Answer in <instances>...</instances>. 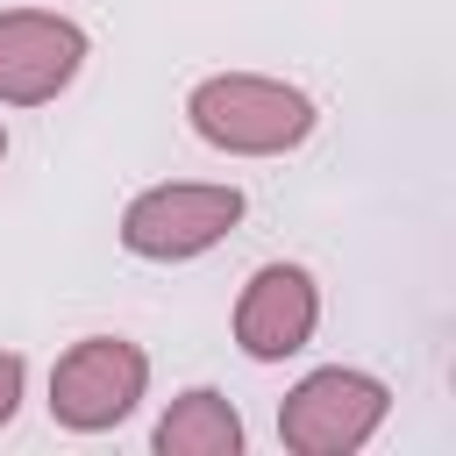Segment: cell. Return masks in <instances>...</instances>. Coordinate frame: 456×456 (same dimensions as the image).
<instances>
[{"mask_svg":"<svg viewBox=\"0 0 456 456\" xmlns=\"http://www.w3.org/2000/svg\"><path fill=\"white\" fill-rule=\"evenodd\" d=\"M185 121L221 157H285L314 135L321 107H314V93H299L292 78H271V71H207L185 93Z\"/></svg>","mask_w":456,"mask_h":456,"instance_id":"obj_1","label":"cell"},{"mask_svg":"<svg viewBox=\"0 0 456 456\" xmlns=\"http://www.w3.org/2000/svg\"><path fill=\"white\" fill-rule=\"evenodd\" d=\"M249 200L228 178H164L121 207V249L142 264H192L242 228Z\"/></svg>","mask_w":456,"mask_h":456,"instance_id":"obj_2","label":"cell"},{"mask_svg":"<svg viewBox=\"0 0 456 456\" xmlns=\"http://www.w3.org/2000/svg\"><path fill=\"white\" fill-rule=\"evenodd\" d=\"M392 413L385 378L356 363H321L278 399V442L292 456H356Z\"/></svg>","mask_w":456,"mask_h":456,"instance_id":"obj_3","label":"cell"},{"mask_svg":"<svg viewBox=\"0 0 456 456\" xmlns=\"http://www.w3.org/2000/svg\"><path fill=\"white\" fill-rule=\"evenodd\" d=\"M150 399V356L128 335H78L50 363V420L71 435H107Z\"/></svg>","mask_w":456,"mask_h":456,"instance_id":"obj_4","label":"cell"},{"mask_svg":"<svg viewBox=\"0 0 456 456\" xmlns=\"http://www.w3.org/2000/svg\"><path fill=\"white\" fill-rule=\"evenodd\" d=\"M86 28L50 7H0V107H50L86 71Z\"/></svg>","mask_w":456,"mask_h":456,"instance_id":"obj_5","label":"cell"},{"mask_svg":"<svg viewBox=\"0 0 456 456\" xmlns=\"http://www.w3.org/2000/svg\"><path fill=\"white\" fill-rule=\"evenodd\" d=\"M321 328V285L306 264H256L235 292V349L249 363H285Z\"/></svg>","mask_w":456,"mask_h":456,"instance_id":"obj_6","label":"cell"},{"mask_svg":"<svg viewBox=\"0 0 456 456\" xmlns=\"http://www.w3.org/2000/svg\"><path fill=\"white\" fill-rule=\"evenodd\" d=\"M157 456H242V413H235V399L228 392H214V385H192V392H178L171 406H164V420H157Z\"/></svg>","mask_w":456,"mask_h":456,"instance_id":"obj_7","label":"cell"},{"mask_svg":"<svg viewBox=\"0 0 456 456\" xmlns=\"http://www.w3.org/2000/svg\"><path fill=\"white\" fill-rule=\"evenodd\" d=\"M21 392H28V363H21V349H0V428L21 413Z\"/></svg>","mask_w":456,"mask_h":456,"instance_id":"obj_8","label":"cell"},{"mask_svg":"<svg viewBox=\"0 0 456 456\" xmlns=\"http://www.w3.org/2000/svg\"><path fill=\"white\" fill-rule=\"evenodd\" d=\"M0 164H7V128H0Z\"/></svg>","mask_w":456,"mask_h":456,"instance_id":"obj_9","label":"cell"}]
</instances>
